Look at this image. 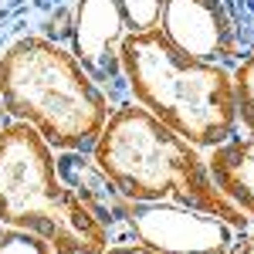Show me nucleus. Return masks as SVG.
I'll return each mask as SVG.
<instances>
[{
	"mask_svg": "<svg viewBox=\"0 0 254 254\" xmlns=\"http://www.w3.org/2000/svg\"><path fill=\"white\" fill-rule=\"evenodd\" d=\"M227 17H231V27H234V38L241 55L248 58L254 51V0H220Z\"/></svg>",
	"mask_w": 254,
	"mask_h": 254,
	"instance_id": "nucleus-12",
	"label": "nucleus"
},
{
	"mask_svg": "<svg viewBox=\"0 0 254 254\" xmlns=\"http://www.w3.org/2000/svg\"><path fill=\"white\" fill-rule=\"evenodd\" d=\"M0 224L44 237L55 254H102L109 231L64 187L55 149L27 122L0 129Z\"/></svg>",
	"mask_w": 254,
	"mask_h": 254,
	"instance_id": "nucleus-4",
	"label": "nucleus"
},
{
	"mask_svg": "<svg viewBox=\"0 0 254 254\" xmlns=\"http://www.w3.org/2000/svg\"><path fill=\"white\" fill-rule=\"evenodd\" d=\"M102 254H156V251H149V248L139 244V241H122V244H109Z\"/></svg>",
	"mask_w": 254,
	"mask_h": 254,
	"instance_id": "nucleus-15",
	"label": "nucleus"
},
{
	"mask_svg": "<svg viewBox=\"0 0 254 254\" xmlns=\"http://www.w3.org/2000/svg\"><path fill=\"white\" fill-rule=\"evenodd\" d=\"M7 122H10V116H7V109H3V98H0V129H3Z\"/></svg>",
	"mask_w": 254,
	"mask_h": 254,
	"instance_id": "nucleus-16",
	"label": "nucleus"
},
{
	"mask_svg": "<svg viewBox=\"0 0 254 254\" xmlns=\"http://www.w3.org/2000/svg\"><path fill=\"white\" fill-rule=\"evenodd\" d=\"M0 98L7 116L34 126L55 153H92L112 116V102L75 55L41 34H24L0 51Z\"/></svg>",
	"mask_w": 254,
	"mask_h": 254,
	"instance_id": "nucleus-3",
	"label": "nucleus"
},
{
	"mask_svg": "<svg viewBox=\"0 0 254 254\" xmlns=\"http://www.w3.org/2000/svg\"><path fill=\"white\" fill-rule=\"evenodd\" d=\"M0 254H55L44 237L17 227H3L0 231Z\"/></svg>",
	"mask_w": 254,
	"mask_h": 254,
	"instance_id": "nucleus-13",
	"label": "nucleus"
},
{
	"mask_svg": "<svg viewBox=\"0 0 254 254\" xmlns=\"http://www.w3.org/2000/svg\"><path fill=\"white\" fill-rule=\"evenodd\" d=\"M234 78V98H237V122L254 139V51L231 71Z\"/></svg>",
	"mask_w": 254,
	"mask_h": 254,
	"instance_id": "nucleus-10",
	"label": "nucleus"
},
{
	"mask_svg": "<svg viewBox=\"0 0 254 254\" xmlns=\"http://www.w3.org/2000/svg\"><path fill=\"white\" fill-rule=\"evenodd\" d=\"M119 55L129 98L196 149H217L237 136L231 68L180 51L159 27L126 34Z\"/></svg>",
	"mask_w": 254,
	"mask_h": 254,
	"instance_id": "nucleus-2",
	"label": "nucleus"
},
{
	"mask_svg": "<svg viewBox=\"0 0 254 254\" xmlns=\"http://www.w3.org/2000/svg\"><path fill=\"white\" fill-rule=\"evenodd\" d=\"M126 24L119 14L116 0H78L75 3V20H71V38L68 51L75 55L85 75L105 92L112 102V109L129 102V85L122 71V38H126Z\"/></svg>",
	"mask_w": 254,
	"mask_h": 254,
	"instance_id": "nucleus-5",
	"label": "nucleus"
},
{
	"mask_svg": "<svg viewBox=\"0 0 254 254\" xmlns=\"http://www.w3.org/2000/svg\"><path fill=\"white\" fill-rule=\"evenodd\" d=\"M116 3L129 34H142V31H156L159 27L163 0H116Z\"/></svg>",
	"mask_w": 254,
	"mask_h": 254,
	"instance_id": "nucleus-11",
	"label": "nucleus"
},
{
	"mask_svg": "<svg viewBox=\"0 0 254 254\" xmlns=\"http://www.w3.org/2000/svg\"><path fill=\"white\" fill-rule=\"evenodd\" d=\"M207 170L214 183L254 220V139H231L210 149Z\"/></svg>",
	"mask_w": 254,
	"mask_h": 254,
	"instance_id": "nucleus-9",
	"label": "nucleus"
},
{
	"mask_svg": "<svg viewBox=\"0 0 254 254\" xmlns=\"http://www.w3.org/2000/svg\"><path fill=\"white\" fill-rule=\"evenodd\" d=\"M92 159L132 203H180L220 217L234 231L251 227V217L214 183L200 149L132 98L112 109Z\"/></svg>",
	"mask_w": 254,
	"mask_h": 254,
	"instance_id": "nucleus-1",
	"label": "nucleus"
},
{
	"mask_svg": "<svg viewBox=\"0 0 254 254\" xmlns=\"http://www.w3.org/2000/svg\"><path fill=\"white\" fill-rule=\"evenodd\" d=\"M227 254H254V231H237Z\"/></svg>",
	"mask_w": 254,
	"mask_h": 254,
	"instance_id": "nucleus-14",
	"label": "nucleus"
},
{
	"mask_svg": "<svg viewBox=\"0 0 254 254\" xmlns=\"http://www.w3.org/2000/svg\"><path fill=\"white\" fill-rule=\"evenodd\" d=\"M129 231L156 254H227L234 227L180 203H129Z\"/></svg>",
	"mask_w": 254,
	"mask_h": 254,
	"instance_id": "nucleus-6",
	"label": "nucleus"
},
{
	"mask_svg": "<svg viewBox=\"0 0 254 254\" xmlns=\"http://www.w3.org/2000/svg\"><path fill=\"white\" fill-rule=\"evenodd\" d=\"M159 31L180 51H187L200 61L224 64L231 71L244 61L231 17L220 0H163Z\"/></svg>",
	"mask_w": 254,
	"mask_h": 254,
	"instance_id": "nucleus-7",
	"label": "nucleus"
},
{
	"mask_svg": "<svg viewBox=\"0 0 254 254\" xmlns=\"http://www.w3.org/2000/svg\"><path fill=\"white\" fill-rule=\"evenodd\" d=\"M55 166L64 187H71L75 196L98 217V224L109 231V244H122V241H136L129 231V203L122 190L109 180V173L98 166L92 153H78V149H61L55 153Z\"/></svg>",
	"mask_w": 254,
	"mask_h": 254,
	"instance_id": "nucleus-8",
	"label": "nucleus"
},
{
	"mask_svg": "<svg viewBox=\"0 0 254 254\" xmlns=\"http://www.w3.org/2000/svg\"><path fill=\"white\" fill-rule=\"evenodd\" d=\"M0 231H3V224H0Z\"/></svg>",
	"mask_w": 254,
	"mask_h": 254,
	"instance_id": "nucleus-17",
	"label": "nucleus"
}]
</instances>
